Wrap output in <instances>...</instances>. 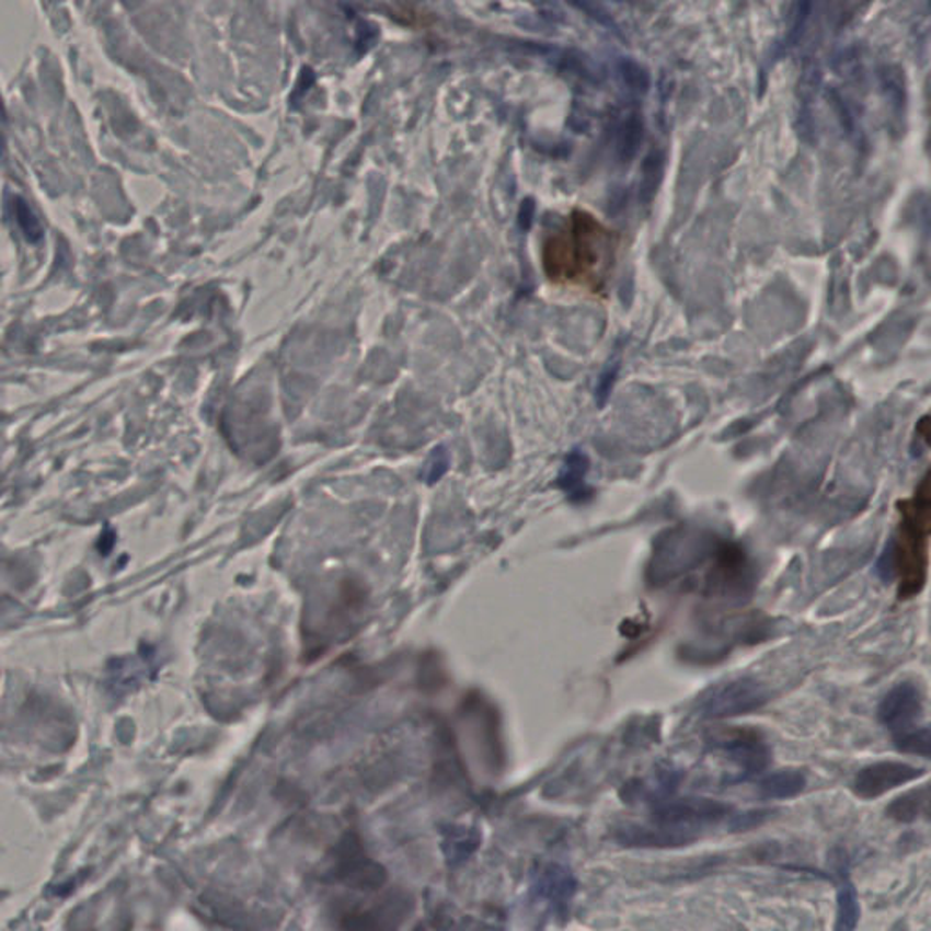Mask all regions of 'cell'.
<instances>
[{"label":"cell","mask_w":931,"mask_h":931,"mask_svg":"<svg viewBox=\"0 0 931 931\" xmlns=\"http://www.w3.org/2000/svg\"><path fill=\"white\" fill-rule=\"evenodd\" d=\"M895 578H899V599H911L921 594L928 577L930 553L928 539L908 526L900 525L899 533L892 539Z\"/></svg>","instance_id":"2"},{"label":"cell","mask_w":931,"mask_h":931,"mask_svg":"<svg viewBox=\"0 0 931 931\" xmlns=\"http://www.w3.org/2000/svg\"><path fill=\"white\" fill-rule=\"evenodd\" d=\"M900 525L908 526L921 536H931V468L917 484L911 498L899 501Z\"/></svg>","instance_id":"9"},{"label":"cell","mask_w":931,"mask_h":931,"mask_svg":"<svg viewBox=\"0 0 931 931\" xmlns=\"http://www.w3.org/2000/svg\"><path fill=\"white\" fill-rule=\"evenodd\" d=\"M589 470V459L583 451H572L566 457L559 475V486L570 495L575 503H583L589 498V490L586 486V473Z\"/></svg>","instance_id":"13"},{"label":"cell","mask_w":931,"mask_h":931,"mask_svg":"<svg viewBox=\"0 0 931 931\" xmlns=\"http://www.w3.org/2000/svg\"><path fill=\"white\" fill-rule=\"evenodd\" d=\"M886 814L897 823L931 820V782L903 793L889 804Z\"/></svg>","instance_id":"10"},{"label":"cell","mask_w":931,"mask_h":931,"mask_svg":"<svg viewBox=\"0 0 931 931\" xmlns=\"http://www.w3.org/2000/svg\"><path fill=\"white\" fill-rule=\"evenodd\" d=\"M481 848V831L473 826H450L446 828L442 851L450 866H461L470 861Z\"/></svg>","instance_id":"11"},{"label":"cell","mask_w":931,"mask_h":931,"mask_svg":"<svg viewBox=\"0 0 931 931\" xmlns=\"http://www.w3.org/2000/svg\"><path fill=\"white\" fill-rule=\"evenodd\" d=\"M922 713V693L913 682L906 680L894 686L878 704V723L895 734H903L913 726Z\"/></svg>","instance_id":"6"},{"label":"cell","mask_w":931,"mask_h":931,"mask_svg":"<svg viewBox=\"0 0 931 931\" xmlns=\"http://www.w3.org/2000/svg\"><path fill=\"white\" fill-rule=\"evenodd\" d=\"M446 468H448V459H446L445 451H440V457H434L432 459V471H429L428 482L437 481L445 473Z\"/></svg>","instance_id":"20"},{"label":"cell","mask_w":931,"mask_h":931,"mask_svg":"<svg viewBox=\"0 0 931 931\" xmlns=\"http://www.w3.org/2000/svg\"><path fill=\"white\" fill-rule=\"evenodd\" d=\"M917 434L921 435L922 440L931 446V417H922L917 424Z\"/></svg>","instance_id":"21"},{"label":"cell","mask_w":931,"mask_h":931,"mask_svg":"<svg viewBox=\"0 0 931 931\" xmlns=\"http://www.w3.org/2000/svg\"><path fill=\"white\" fill-rule=\"evenodd\" d=\"M536 888L542 899L561 911L572 903L573 895L577 892V881L566 866L552 862L544 864L537 873Z\"/></svg>","instance_id":"8"},{"label":"cell","mask_w":931,"mask_h":931,"mask_svg":"<svg viewBox=\"0 0 931 931\" xmlns=\"http://www.w3.org/2000/svg\"><path fill=\"white\" fill-rule=\"evenodd\" d=\"M921 775L922 770L916 766L899 760H883L866 766L857 773L853 779V792L861 798H877L906 782L916 781Z\"/></svg>","instance_id":"5"},{"label":"cell","mask_w":931,"mask_h":931,"mask_svg":"<svg viewBox=\"0 0 931 931\" xmlns=\"http://www.w3.org/2000/svg\"><path fill=\"white\" fill-rule=\"evenodd\" d=\"M768 812H748V814L734 815L732 828L737 831L749 830L755 826L762 825L768 819Z\"/></svg>","instance_id":"18"},{"label":"cell","mask_w":931,"mask_h":931,"mask_svg":"<svg viewBox=\"0 0 931 931\" xmlns=\"http://www.w3.org/2000/svg\"><path fill=\"white\" fill-rule=\"evenodd\" d=\"M861 916L859 897H857L853 884L842 881L837 894V917L834 931H855L857 922Z\"/></svg>","instance_id":"15"},{"label":"cell","mask_w":931,"mask_h":931,"mask_svg":"<svg viewBox=\"0 0 931 931\" xmlns=\"http://www.w3.org/2000/svg\"><path fill=\"white\" fill-rule=\"evenodd\" d=\"M13 209H15L16 222L27 237V241L37 242L43 239V228L38 225V219L33 214L32 208L27 206L22 198L16 197L13 200Z\"/></svg>","instance_id":"17"},{"label":"cell","mask_w":931,"mask_h":931,"mask_svg":"<svg viewBox=\"0 0 931 931\" xmlns=\"http://www.w3.org/2000/svg\"><path fill=\"white\" fill-rule=\"evenodd\" d=\"M768 691L755 679H739L715 691L706 704L704 715L710 719H728L755 712L765 706Z\"/></svg>","instance_id":"4"},{"label":"cell","mask_w":931,"mask_h":931,"mask_svg":"<svg viewBox=\"0 0 931 931\" xmlns=\"http://www.w3.org/2000/svg\"><path fill=\"white\" fill-rule=\"evenodd\" d=\"M728 814V804L719 803L713 798L688 797L660 804L653 819L663 828L686 831L688 828L715 823Z\"/></svg>","instance_id":"3"},{"label":"cell","mask_w":931,"mask_h":931,"mask_svg":"<svg viewBox=\"0 0 931 931\" xmlns=\"http://www.w3.org/2000/svg\"><path fill=\"white\" fill-rule=\"evenodd\" d=\"M895 748L903 754L931 759V724L919 729H908L895 735Z\"/></svg>","instance_id":"16"},{"label":"cell","mask_w":931,"mask_h":931,"mask_svg":"<svg viewBox=\"0 0 931 931\" xmlns=\"http://www.w3.org/2000/svg\"><path fill=\"white\" fill-rule=\"evenodd\" d=\"M442 931H495L484 924V922L473 921V919H462L461 922H453L451 927Z\"/></svg>","instance_id":"19"},{"label":"cell","mask_w":931,"mask_h":931,"mask_svg":"<svg viewBox=\"0 0 931 931\" xmlns=\"http://www.w3.org/2000/svg\"><path fill=\"white\" fill-rule=\"evenodd\" d=\"M806 775L798 770H781L760 782V795L765 798H792L803 792Z\"/></svg>","instance_id":"14"},{"label":"cell","mask_w":931,"mask_h":931,"mask_svg":"<svg viewBox=\"0 0 931 931\" xmlns=\"http://www.w3.org/2000/svg\"><path fill=\"white\" fill-rule=\"evenodd\" d=\"M724 751L740 770V779L757 775L770 762V749L759 734L737 732L724 739Z\"/></svg>","instance_id":"7"},{"label":"cell","mask_w":931,"mask_h":931,"mask_svg":"<svg viewBox=\"0 0 931 931\" xmlns=\"http://www.w3.org/2000/svg\"><path fill=\"white\" fill-rule=\"evenodd\" d=\"M617 840L627 846H680L693 840L686 836V831L671 830V828H643V826H622L617 831Z\"/></svg>","instance_id":"12"},{"label":"cell","mask_w":931,"mask_h":931,"mask_svg":"<svg viewBox=\"0 0 931 931\" xmlns=\"http://www.w3.org/2000/svg\"><path fill=\"white\" fill-rule=\"evenodd\" d=\"M573 258L577 261V268L573 263L566 280L572 279L575 268L573 283L588 284L591 288H597L602 280L600 275L606 274V268L611 263L610 237L589 215H573L572 235L559 237L544 246V268L552 275V279H558V275Z\"/></svg>","instance_id":"1"}]
</instances>
